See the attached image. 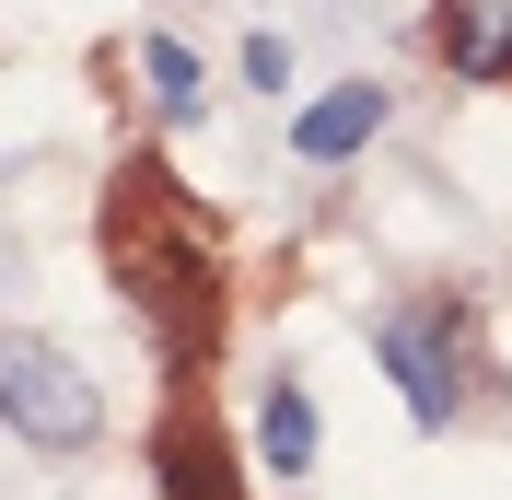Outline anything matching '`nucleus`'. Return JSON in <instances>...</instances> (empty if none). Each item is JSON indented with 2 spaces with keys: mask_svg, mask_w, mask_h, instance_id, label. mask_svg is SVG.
<instances>
[{
  "mask_svg": "<svg viewBox=\"0 0 512 500\" xmlns=\"http://www.w3.org/2000/svg\"><path fill=\"white\" fill-rule=\"evenodd\" d=\"M245 82L280 94V82H291V35H245Z\"/></svg>",
  "mask_w": 512,
  "mask_h": 500,
  "instance_id": "1a4fd4ad",
  "label": "nucleus"
},
{
  "mask_svg": "<svg viewBox=\"0 0 512 500\" xmlns=\"http://www.w3.org/2000/svg\"><path fill=\"white\" fill-rule=\"evenodd\" d=\"M396 117V94H384V82H338V94H315L303 105V117H291V163H350V152H373V128Z\"/></svg>",
  "mask_w": 512,
  "mask_h": 500,
  "instance_id": "39448f33",
  "label": "nucleus"
},
{
  "mask_svg": "<svg viewBox=\"0 0 512 500\" xmlns=\"http://www.w3.org/2000/svg\"><path fill=\"white\" fill-rule=\"evenodd\" d=\"M0 419H12L35 454H82V442L105 431V396H94V373H82L70 349L0 338Z\"/></svg>",
  "mask_w": 512,
  "mask_h": 500,
  "instance_id": "f03ea898",
  "label": "nucleus"
},
{
  "mask_svg": "<svg viewBox=\"0 0 512 500\" xmlns=\"http://www.w3.org/2000/svg\"><path fill=\"white\" fill-rule=\"evenodd\" d=\"M0 280H12V256H0Z\"/></svg>",
  "mask_w": 512,
  "mask_h": 500,
  "instance_id": "9d476101",
  "label": "nucleus"
},
{
  "mask_svg": "<svg viewBox=\"0 0 512 500\" xmlns=\"http://www.w3.org/2000/svg\"><path fill=\"white\" fill-rule=\"evenodd\" d=\"M152 489H163V500H245L233 442L210 431V407H198V396L163 407V431H152Z\"/></svg>",
  "mask_w": 512,
  "mask_h": 500,
  "instance_id": "20e7f679",
  "label": "nucleus"
},
{
  "mask_svg": "<svg viewBox=\"0 0 512 500\" xmlns=\"http://www.w3.org/2000/svg\"><path fill=\"white\" fill-rule=\"evenodd\" d=\"M373 361L396 373L419 431H454V303H396L373 326Z\"/></svg>",
  "mask_w": 512,
  "mask_h": 500,
  "instance_id": "7ed1b4c3",
  "label": "nucleus"
},
{
  "mask_svg": "<svg viewBox=\"0 0 512 500\" xmlns=\"http://www.w3.org/2000/svg\"><path fill=\"white\" fill-rule=\"evenodd\" d=\"M443 59H454V82H512V0H454Z\"/></svg>",
  "mask_w": 512,
  "mask_h": 500,
  "instance_id": "423d86ee",
  "label": "nucleus"
},
{
  "mask_svg": "<svg viewBox=\"0 0 512 500\" xmlns=\"http://www.w3.org/2000/svg\"><path fill=\"white\" fill-rule=\"evenodd\" d=\"M256 466H280V477H315V396H303V384H268V396H256Z\"/></svg>",
  "mask_w": 512,
  "mask_h": 500,
  "instance_id": "0eeeda50",
  "label": "nucleus"
},
{
  "mask_svg": "<svg viewBox=\"0 0 512 500\" xmlns=\"http://www.w3.org/2000/svg\"><path fill=\"white\" fill-rule=\"evenodd\" d=\"M105 256H117L128 314L163 338V361H175V373H198V361H210V338H222V256L198 245L187 198H175V175H163L152 152L117 163V187H105Z\"/></svg>",
  "mask_w": 512,
  "mask_h": 500,
  "instance_id": "f257e3e1",
  "label": "nucleus"
},
{
  "mask_svg": "<svg viewBox=\"0 0 512 500\" xmlns=\"http://www.w3.org/2000/svg\"><path fill=\"white\" fill-rule=\"evenodd\" d=\"M140 70H152V117H163V128H198V105H210V70L187 59V35H152V47H140Z\"/></svg>",
  "mask_w": 512,
  "mask_h": 500,
  "instance_id": "6e6552de",
  "label": "nucleus"
}]
</instances>
